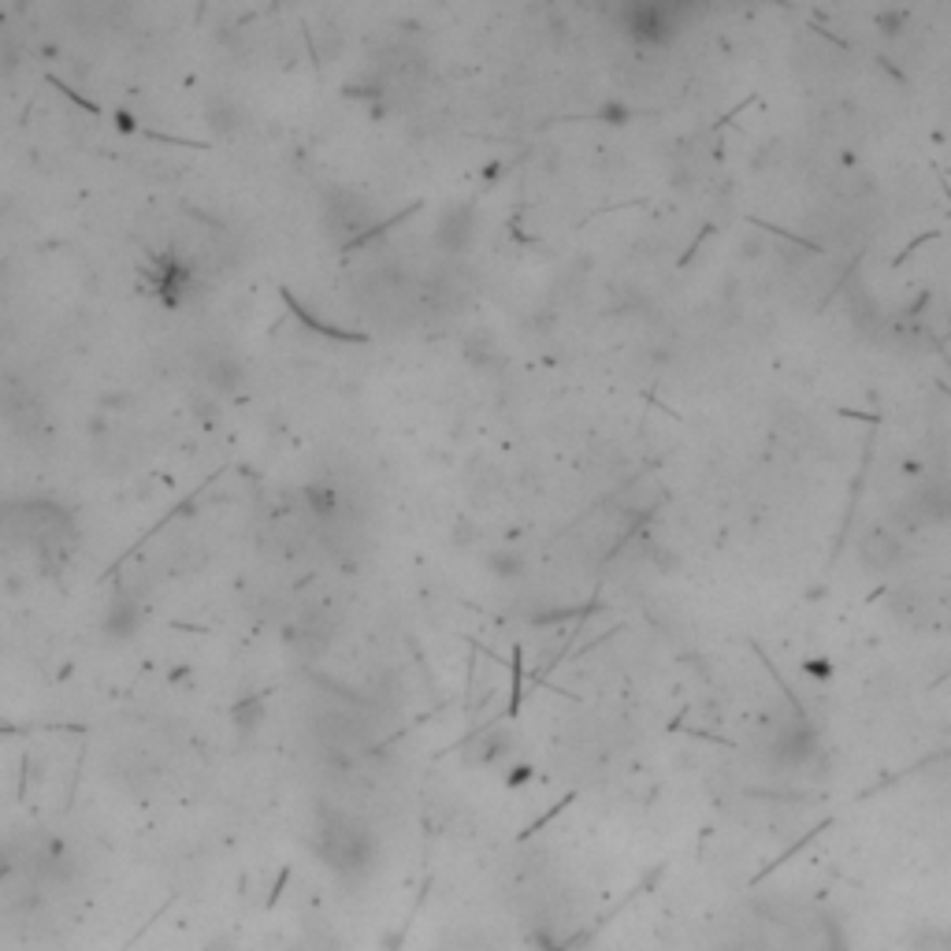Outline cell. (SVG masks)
Returning <instances> with one entry per match:
<instances>
[{
    "instance_id": "1",
    "label": "cell",
    "mask_w": 951,
    "mask_h": 951,
    "mask_svg": "<svg viewBox=\"0 0 951 951\" xmlns=\"http://www.w3.org/2000/svg\"><path fill=\"white\" fill-rule=\"evenodd\" d=\"M476 234V212L473 205H450L439 212V223H435V246L442 253H465L473 246Z\"/></svg>"
},
{
    "instance_id": "2",
    "label": "cell",
    "mask_w": 951,
    "mask_h": 951,
    "mask_svg": "<svg viewBox=\"0 0 951 951\" xmlns=\"http://www.w3.org/2000/svg\"><path fill=\"white\" fill-rule=\"evenodd\" d=\"M666 8L662 4H632L629 12H624V23H629V34L639 41H658L666 38L669 23H666Z\"/></svg>"
},
{
    "instance_id": "3",
    "label": "cell",
    "mask_w": 951,
    "mask_h": 951,
    "mask_svg": "<svg viewBox=\"0 0 951 951\" xmlns=\"http://www.w3.org/2000/svg\"><path fill=\"white\" fill-rule=\"evenodd\" d=\"M138 624H142V610H138V602H134V599H112V602H108V610H105V618H101L105 636H112V639L134 636V632H138Z\"/></svg>"
},
{
    "instance_id": "4",
    "label": "cell",
    "mask_w": 951,
    "mask_h": 951,
    "mask_svg": "<svg viewBox=\"0 0 951 951\" xmlns=\"http://www.w3.org/2000/svg\"><path fill=\"white\" fill-rule=\"evenodd\" d=\"M914 951H951V937L944 929H932V926H926L918 932V937H914Z\"/></svg>"
}]
</instances>
